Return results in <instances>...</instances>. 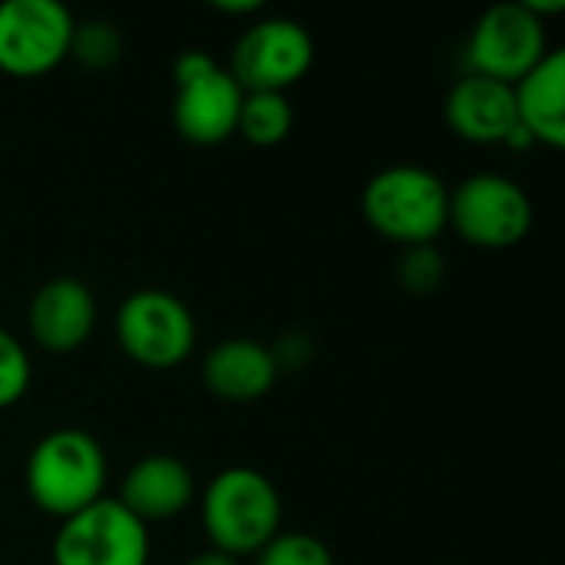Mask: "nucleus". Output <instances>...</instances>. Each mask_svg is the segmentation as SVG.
Here are the masks:
<instances>
[{
	"instance_id": "nucleus-1",
	"label": "nucleus",
	"mask_w": 565,
	"mask_h": 565,
	"mask_svg": "<svg viewBox=\"0 0 565 565\" xmlns=\"http://www.w3.org/2000/svg\"><path fill=\"white\" fill-rule=\"evenodd\" d=\"M106 473L109 467L99 440L79 427H60L33 444L23 483L30 503L63 523L106 497Z\"/></svg>"
},
{
	"instance_id": "nucleus-2",
	"label": "nucleus",
	"mask_w": 565,
	"mask_h": 565,
	"mask_svg": "<svg viewBox=\"0 0 565 565\" xmlns=\"http://www.w3.org/2000/svg\"><path fill=\"white\" fill-rule=\"evenodd\" d=\"M202 526L212 550L242 559L255 556L268 540L281 533V493L255 467L218 470L199 500Z\"/></svg>"
},
{
	"instance_id": "nucleus-3",
	"label": "nucleus",
	"mask_w": 565,
	"mask_h": 565,
	"mask_svg": "<svg viewBox=\"0 0 565 565\" xmlns=\"http://www.w3.org/2000/svg\"><path fill=\"white\" fill-rule=\"evenodd\" d=\"M361 212L381 238L401 248L434 245L447 228L450 189L434 169L397 162L367 179Z\"/></svg>"
},
{
	"instance_id": "nucleus-4",
	"label": "nucleus",
	"mask_w": 565,
	"mask_h": 565,
	"mask_svg": "<svg viewBox=\"0 0 565 565\" xmlns=\"http://www.w3.org/2000/svg\"><path fill=\"white\" fill-rule=\"evenodd\" d=\"M175 103L172 122L192 146H218L238 132V113L245 89L232 73L205 50H185L172 63Z\"/></svg>"
},
{
	"instance_id": "nucleus-5",
	"label": "nucleus",
	"mask_w": 565,
	"mask_h": 565,
	"mask_svg": "<svg viewBox=\"0 0 565 565\" xmlns=\"http://www.w3.org/2000/svg\"><path fill=\"white\" fill-rule=\"evenodd\" d=\"M195 318L189 305L162 288H139L116 311V341L122 354L146 371H172L195 351Z\"/></svg>"
},
{
	"instance_id": "nucleus-6",
	"label": "nucleus",
	"mask_w": 565,
	"mask_h": 565,
	"mask_svg": "<svg viewBox=\"0 0 565 565\" xmlns=\"http://www.w3.org/2000/svg\"><path fill=\"white\" fill-rule=\"evenodd\" d=\"M447 228L473 248L503 252L530 235L533 202L516 179L503 172H477L450 189Z\"/></svg>"
},
{
	"instance_id": "nucleus-7",
	"label": "nucleus",
	"mask_w": 565,
	"mask_h": 565,
	"mask_svg": "<svg viewBox=\"0 0 565 565\" xmlns=\"http://www.w3.org/2000/svg\"><path fill=\"white\" fill-rule=\"evenodd\" d=\"M149 526L116 497H103L63 520L50 546L53 565H149Z\"/></svg>"
},
{
	"instance_id": "nucleus-8",
	"label": "nucleus",
	"mask_w": 565,
	"mask_h": 565,
	"mask_svg": "<svg viewBox=\"0 0 565 565\" xmlns=\"http://www.w3.org/2000/svg\"><path fill=\"white\" fill-rule=\"evenodd\" d=\"M311 63L315 40L308 26L291 17H265L235 40L225 70L245 93H288L308 76Z\"/></svg>"
},
{
	"instance_id": "nucleus-9",
	"label": "nucleus",
	"mask_w": 565,
	"mask_h": 565,
	"mask_svg": "<svg viewBox=\"0 0 565 565\" xmlns=\"http://www.w3.org/2000/svg\"><path fill=\"white\" fill-rule=\"evenodd\" d=\"M73 13L60 0H3L0 3V73L36 79L70 60Z\"/></svg>"
},
{
	"instance_id": "nucleus-10",
	"label": "nucleus",
	"mask_w": 565,
	"mask_h": 565,
	"mask_svg": "<svg viewBox=\"0 0 565 565\" xmlns=\"http://www.w3.org/2000/svg\"><path fill=\"white\" fill-rule=\"evenodd\" d=\"M550 53L546 23L526 3H497L483 10L467 40V73L513 86Z\"/></svg>"
},
{
	"instance_id": "nucleus-11",
	"label": "nucleus",
	"mask_w": 565,
	"mask_h": 565,
	"mask_svg": "<svg viewBox=\"0 0 565 565\" xmlns=\"http://www.w3.org/2000/svg\"><path fill=\"white\" fill-rule=\"evenodd\" d=\"M96 295L86 281L73 275L50 278L36 288L26 308L30 341L46 354H73L96 331Z\"/></svg>"
},
{
	"instance_id": "nucleus-12",
	"label": "nucleus",
	"mask_w": 565,
	"mask_h": 565,
	"mask_svg": "<svg viewBox=\"0 0 565 565\" xmlns=\"http://www.w3.org/2000/svg\"><path fill=\"white\" fill-rule=\"evenodd\" d=\"M444 119L447 129L463 142L507 146V139L520 126L513 86L480 73H463L444 99Z\"/></svg>"
},
{
	"instance_id": "nucleus-13",
	"label": "nucleus",
	"mask_w": 565,
	"mask_h": 565,
	"mask_svg": "<svg viewBox=\"0 0 565 565\" xmlns=\"http://www.w3.org/2000/svg\"><path fill=\"white\" fill-rule=\"evenodd\" d=\"M139 523H166L195 503V473L172 454H149L136 460L116 497Z\"/></svg>"
},
{
	"instance_id": "nucleus-14",
	"label": "nucleus",
	"mask_w": 565,
	"mask_h": 565,
	"mask_svg": "<svg viewBox=\"0 0 565 565\" xmlns=\"http://www.w3.org/2000/svg\"><path fill=\"white\" fill-rule=\"evenodd\" d=\"M278 364L271 348L255 338L218 341L202 358V384L212 397L225 404H255L278 384Z\"/></svg>"
},
{
	"instance_id": "nucleus-15",
	"label": "nucleus",
	"mask_w": 565,
	"mask_h": 565,
	"mask_svg": "<svg viewBox=\"0 0 565 565\" xmlns=\"http://www.w3.org/2000/svg\"><path fill=\"white\" fill-rule=\"evenodd\" d=\"M516 122L533 146H565V50H550L523 79L513 83Z\"/></svg>"
},
{
	"instance_id": "nucleus-16",
	"label": "nucleus",
	"mask_w": 565,
	"mask_h": 565,
	"mask_svg": "<svg viewBox=\"0 0 565 565\" xmlns=\"http://www.w3.org/2000/svg\"><path fill=\"white\" fill-rule=\"evenodd\" d=\"M295 109L288 93H245L238 113V136L258 149H271L291 136Z\"/></svg>"
},
{
	"instance_id": "nucleus-17",
	"label": "nucleus",
	"mask_w": 565,
	"mask_h": 565,
	"mask_svg": "<svg viewBox=\"0 0 565 565\" xmlns=\"http://www.w3.org/2000/svg\"><path fill=\"white\" fill-rule=\"evenodd\" d=\"M122 56V36L109 20H83L73 26L70 60L86 70H109Z\"/></svg>"
},
{
	"instance_id": "nucleus-18",
	"label": "nucleus",
	"mask_w": 565,
	"mask_h": 565,
	"mask_svg": "<svg viewBox=\"0 0 565 565\" xmlns=\"http://www.w3.org/2000/svg\"><path fill=\"white\" fill-rule=\"evenodd\" d=\"M252 559L255 565H334L331 546L321 536L301 530H281Z\"/></svg>"
},
{
	"instance_id": "nucleus-19",
	"label": "nucleus",
	"mask_w": 565,
	"mask_h": 565,
	"mask_svg": "<svg viewBox=\"0 0 565 565\" xmlns=\"http://www.w3.org/2000/svg\"><path fill=\"white\" fill-rule=\"evenodd\" d=\"M444 275H447V262H444V255H440L437 245H411V248H401V258H397V285L407 295L427 298V295L440 291Z\"/></svg>"
},
{
	"instance_id": "nucleus-20",
	"label": "nucleus",
	"mask_w": 565,
	"mask_h": 565,
	"mask_svg": "<svg viewBox=\"0 0 565 565\" xmlns=\"http://www.w3.org/2000/svg\"><path fill=\"white\" fill-rule=\"evenodd\" d=\"M33 364L20 338H13L7 328H0V411L20 404L30 391Z\"/></svg>"
},
{
	"instance_id": "nucleus-21",
	"label": "nucleus",
	"mask_w": 565,
	"mask_h": 565,
	"mask_svg": "<svg viewBox=\"0 0 565 565\" xmlns=\"http://www.w3.org/2000/svg\"><path fill=\"white\" fill-rule=\"evenodd\" d=\"M311 341L305 338V334H285V338H278V344H271V358H275V364H278V371H298V367H305L308 361H311Z\"/></svg>"
},
{
	"instance_id": "nucleus-22",
	"label": "nucleus",
	"mask_w": 565,
	"mask_h": 565,
	"mask_svg": "<svg viewBox=\"0 0 565 565\" xmlns=\"http://www.w3.org/2000/svg\"><path fill=\"white\" fill-rule=\"evenodd\" d=\"M212 10L228 13V17H252L258 10H265L262 0H212Z\"/></svg>"
},
{
	"instance_id": "nucleus-23",
	"label": "nucleus",
	"mask_w": 565,
	"mask_h": 565,
	"mask_svg": "<svg viewBox=\"0 0 565 565\" xmlns=\"http://www.w3.org/2000/svg\"><path fill=\"white\" fill-rule=\"evenodd\" d=\"M182 565H238V559H232V556H225V553H218V550H202V553H195L192 559H185Z\"/></svg>"
}]
</instances>
